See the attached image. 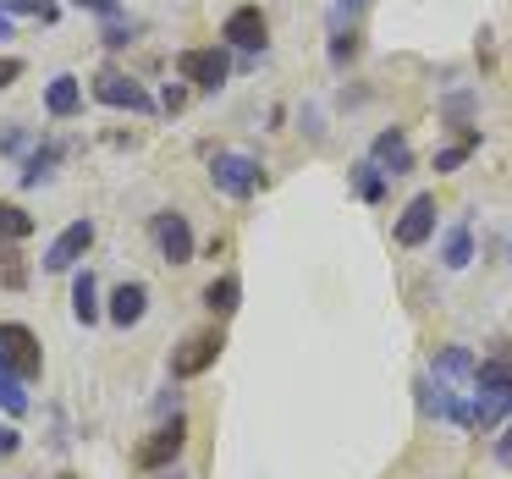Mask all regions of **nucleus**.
Returning a JSON list of instances; mask_svg holds the SVG:
<instances>
[{
  "instance_id": "nucleus-1",
  "label": "nucleus",
  "mask_w": 512,
  "mask_h": 479,
  "mask_svg": "<svg viewBox=\"0 0 512 479\" xmlns=\"http://www.w3.org/2000/svg\"><path fill=\"white\" fill-rule=\"evenodd\" d=\"M474 430H496L501 419H512V347L501 342V353L479 358L474 375Z\"/></svg>"
},
{
  "instance_id": "nucleus-2",
  "label": "nucleus",
  "mask_w": 512,
  "mask_h": 479,
  "mask_svg": "<svg viewBox=\"0 0 512 479\" xmlns=\"http://www.w3.org/2000/svg\"><path fill=\"white\" fill-rule=\"evenodd\" d=\"M210 182L226 193V199H254V193L265 188V166H259L254 155H237V149H215Z\"/></svg>"
},
{
  "instance_id": "nucleus-3",
  "label": "nucleus",
  "mask_w": 512,
  "mask_h": 479,
  "mask_svg": "<svg viewBox=\"0 0 512 479\" xmlns=\"http://www.w3.org/2000/svg\"><path fill=\"white\" fill-rule=\"evenodd\" d=\"M0 364L12 369L17 380H39V375H45V353H39V336L28 331L23 320H6V325H0Z\"/></svg>"
},
{
  "instance_id": "nucleus-4",
  "label": "nucleus",
  "mask_w": 512,
  "mask_h": 479,
  "mask_svg": "<svg viewBox=\"0 0 512 479\" xmlns=\"http://www.w3.org/2000/svg\"><path fill=\"white\" fill-rule=\"evenodd\" d=\"M177 78L193 83V89H204V94H215V89H226V78H232V56L215 50V45L182 50V56H177Z\"/></svg>"
},
{
  "instance_id": "nucleus-5",
  "label": "nucleus",
  "mask_w": 512,
  "mask_h": 479,
  "mask_svg": "<svg viewBox=\"0 0 512 479\" xmlns=\"http://www.w3.org/2000/svg\"><path fill=\"white\" fill-rule=\"evenodd\" d=\"M182 446H188V419L182 413H171V424H160L149 441H138V468H149V474H160V468H171L182 457Z\"/></svg>"
},
{
  "instance_id": "nucleus-6",
  "label": "nucleus",
  "mask_w": 512,
  "mask_h": 479,
  "mask_svg": "<svg viewBox=\"0 0 512 479\" xmlns=\"http://www.w3.org/2000/svg\"><path fill=\"white\" fill-rule=\"evenodd\" d=\"M149 237H155V248H160L166 265H193V226H188V215H177V210L149 215Z\"/></svg>"
},
{
  "instance_id": "nucleus-7",
  "label": "nucleus",
  "mask_w": 512,
  "mask_h": 479,
  "mask_svg": "<svg viewBox=\"0 0 512 479\" xmlns=\"http://www.w3.org/2000/svg\"><path fill=\"white\" fill-rule=\"evenodd\" d=\"M221 347H226V336H221V331H199V336H188V342H182L177 353H171V375H177V380H193V375H204V369H215Z\"/></svg>"
},
{
  "instance_id": "nucleus-8",
  "label": "nucleus",
  "mask_w": 512,
  "mask_h": 479,
  "mask_svg": "<svg viewBox=\"0 0 512 479\" xmlns=\"http://www.w3.org/2000/svg\"><path fill=\"white\" fill-rule=\"evenodd\" d=\"M221 39L232 50H265V39H270L265 12H259V6H237V12L221 23Z\"/></svg>"
},
{
  "instance_id": "nucleus-9",
  "label": "nucleus",
  "mask_w": 512,
  "mask_h": 479,
  "mask_svg": "<svg viewBox=\"0 0 512 479\" xmlns=\"http://www.w3.org/2000/svg\"><path fill=\"white\" fill-rule=\"evenodd\" d=\"M94 100L100 105H116V111H155V100H149L144 89H138L133 78H122V72H100V78H94Z\"/></svg>"
},
{
  "instance_id": "nucleus-10",
  "label": "nucleus",
  "mask_w": 512,
  "mask_h": 479,
  "mask_svg": "<svg viewBox=\"0 0 512 479\" xmlns=\"http://www.w3.org/2000/svg\"><path fill=\"white\" fill-rule=\"evenodd\" d=\"M89 248H94V221H72L67 232L45 248V270H56V276H61V270H72Z\"/></svg>"
},
{
  "instance_id": "nucleus-11",
  "label": "nucleus",
  "mask_w": 512,
  "mask_h": 479,
  "mask_svg": "<svg viewBox=\"0 0 512 479\" xmlns=\"http://www.w3.org/2000/svg\"><path fill=\"white\" fill-rule=\"evenodd\" d=\"M430 232H435V193H419V199H408V210L397 215V243L419 248V243H430Z\"/></svg>"
},
{
  "instance_id": "nucleus-12",
  "label": "nucleus",
  "mask_w": 512,
  "mask_h": 479,
  "mask_svg": "<svg viewBox=\"0 0 512 479\" xmlns=\"http://www.w3.org/2000/svg\"><path fill=\"white\" fill-rule=\"evenodd\" d=\"M369 160H375L386 177H408V171H413V149H408V138H402V127H386V133L369 144Z\"/></svg>"
},
{
  "instance_id": "nucleus-13",
  "label": "nucleus",
  "mask_w": 512,
  "mask_h": 479,
  "mask_svg": "<svg viewBox=\"0 0 512 479\" xmlns=\"http://www.w3.org/2000/svg\"><path fill=\"white\" fill-rule=\"evenodd\" d=\"M430 375L435 380H446V386H452V380H463V386H474V375H479V358L468 353V347H435V358H430Z\"/></svg>"
},
{
  "instance_id": "nucleus-14",
  "label": "nucleus",
  "mask_w": 512,
  "mask_h": 479,
  "mask_svg": "<svg viewBox=\"0 0 512 479\" xmlns=\"http://www.w3.org/2000/svg\"><path fill=\"white\" fill-rule=\"evenodd\" d=\"M105 314H111L122 331H133V325L149 314V287H144V281H122V287L111 292V309H105Z\"/></svg>"
},
{
  "instance_id": "nucleus-15",
  "label": "nucleus",
  "mask_w": 512,
  "mask_h": 479,
  "mask_svg": "<svg viewBox=\"0 0 512 479\" xmlns=\"http://www.w3.org/2000/svg\"><path fill=\"white\" fill-rule=\"evenodd\" d=\"M45 111L56 116V122H67V116L83 111V83L72 78V72H61V78L45 83Z\"/></svg>"
},
{
  "instance_id": "nucleus-16",
  "label": "nucleus",
  "mask_w": 512,
  "mask_h": 479,
  "mask_svg": "<svg viewBox=\"0 0 512 479\" xmlns=\"http://www.w3.org/2000/svg\"><path fill=\"white\" fill-rule=\"evenodd\" d=\"M237 303H243V281H237V276H215L210 287H204V309L221 314V320H226V314H237Z\"/></svg>"
},
{
  "instance_id": "nucleus-17",
  "label": "nucleus",
  "mask_w": 512,
  "mask_h": 479,
  "mask_svg": "<svg viewBox=\"0 0 512 479\" xmlns=\"http://www.w3.org/2000/svg\"><path fill=\"white\" fill-rule=\"evenodd\" d=\"M23 237H34V215L23 204L0 199V243H23Z\"/></svg>"
},
{
  "instance_id": "nucleus-18",
  "label": "nucleus",
  "mask_w": 512,
  "mask_h": 479,
  "mask_svg": "<svg viewBox=\"0 0 512 479\" xmlns=\"http://www.w3.org/2000/svg\"><path fill=\"white\" fill-rule=\"evenodd\" d=\"M72 314H78V325H94V320H100V287H94L89 270L72 281Z\"/></svg>"
},
{
  "instance_id": "nucleus-19",
  "label": "nucleus",
  "mask_w": 512,
  "mask_h": 479,
  "mask_svg": "<svg viewBox=\"0 0 512 479\" xmlns=\"http://www.w3.org/2000/svg\"><path fill=\"white\" fill-rule=\"evenodd\" d=\"M468 259H474V232H468V226H452L446 243H441V265L446 270H463Z\"/></svg>"
},
{
  "instance_id": "nucleus-20",
  "label": "nucleus",
  "mask_w": 512,
  "mask_h": 479,
  "mask_svg": "<svg viewBox=\"0 0 512 479\" xmlns=\"http://www.w3.org/2000/svg\"><path fill=\"white\" fill-rule=\"evenodd\" d=\"M0 287H6V292H23L28 287V259L17 254L12 243H0Z\"/></svg>"
},
{
  "instance_id": "nucleus-21",
  "label": "nucleus",
  "mask_w": 512,
  "mask_h": 479,
  "mask_svg": "<svg viewBox=\"0 0 512 479\" xmlns=\"http://www.w3.org/2000/svg\"><path fill=\"white\" fill-rule=\"evenodd\" d=\"M386 182H391V177L375 166V160H358V166H353V188H358V199H369V204H375L380 193H386Z\"/></svg>"
},
{
  "instance_id": "nucleus-22",
  "label": "nucleus",
  "mask_w": 512,
  "mask_h": 479,
  "mask_svg": "<svg viewBox=\"0 0 512 479\" xmlns=\"http://www.w3.org/2000/svg\"><path fill=\"white\" fill-rule=\"evenodd\" d=\"M0 408L12 413V419H23V413H28V391H23V380H17L6 364H0Z\"/></svg>"
},
{
  "instance_id": "nucleus-23",
  "label": "nucleus",
  "mask_w": 512,
  "mask_h": 479,
  "mask_svg": "<svg viewBox=\"0 0 512 479\" xmlns=\"http://www.w3.org/2000/svg\"><path fill=\"white\" fill-rule=\"evenodd\" d=\"M56 160H61V144H45V149H34V155H28V166H23V182H28V188H34V182H45Z\"/></svg>"
},
{
  "instance_id": "nucleus-24",
  "label": "nucleus",
  "mask_w": 512,
  "mask_h": 479,
  "mask_svg": "<svg viewBox=\"0 0 512 479\" xmlns=\"http://www.w3.org/2000/svg\"><path fill=\"white\" fill-rule=\"evenodd\" d=\"M6 12L39 17V23H56V0H6Z\"/></svg>"
},
{
  "instance_id": "nucleus-25",
  "label": "nucleus",
  "mask_w": 512,
  "mask_h": 479,
  "mask_svg": "<svg viewBox=\"0 0 512 479\" xmlns=\"http://www.w3.org/2000/svg\"><path fill=\"white\" fill-rule=\"evenodd\" d=\"M353 56H358V34H336V45H331V61H336V67H347Z\"/></svg>"
},
{
  "instance_id": "nucleus-26",
  "label": "nucleus",
  "mask_w": 512,
  "mask_h": 479,
  "mask_svg": "<svg viewBox=\"0 0 512 479\" xmlns=\"http://www.w3.org/2000/svg\"><path fill=\"white\" fill-rule=\"evenodd\" d=\"M446 116H452V122H468V116H474V94H452V100H446Z\"/></svg>"
},
{
  "instance_id": "nucleus-27",
  "label": "nucleus",
  "mask_w": 512,
  "mask_h": 479,
  "mask_svg": "<svg viewBox=\"0 0 512 479\" xmlns=\"http://www.w3.org/2000/svg\"><path fill=\"white\" fill-rule=\"evenodd\" d=\"M127 39H133V23H111V28H105V45H111V50H122Z\"/></svg>"
},
{
  "instance_id": "nucleus-28",
  "label": "nucleus",
  "mask_w": 512,
  "mask_h": 479,
  "mask_svg": "<svg viewBox=\"0 0 512 479\" xmlns=\"http://www.w3.org/2000/svg\"><path fill=\"white\" fill-rule=\"evenodd\" d=\"M78 12H94V17H116V0H72Z\"/></svg>"
},
{
  "instance_id": "nucleus-29",
  "label": "nucleus",
  "mask_w": 512,
  "mask_h": 479,
  "mask_svg": "<svg viewBox=\"0 0 512 479\" xmlns=\"http://www.w3.org/2000/svg\"><path fill=\"white\" fill-rule=\"evenodd\" d=\"M23 78V61L17 56H0V89H6V83H17Z\"/></svg>"
},
{
  "instance_id": "nucleus-30",
  "label": "nucleus",
  "mask_w": 512,
  "mask_h": 479,
  "mask_svg": "<svg viewBox=\"0 0 512 479\" xmlns=\"http://www.w3.org/2000/svg\"><path fill=\"white\" fill-rule=\"evenodd\" d=\"M496 463H501V468H512V419H507V435L496 441Z\"/></svg>"
},
{
  "instance_id": "nucleus-31",
  "label": "nucleus",
  "mask_w": 512,
  "mask_h": 479,
  "mask_svg": "<svg viewBox=\"0 0 512 479\" xmlns=\"http://www.w3.org/2000/svg\"><path fill=\"white\" fill-rule=\"evenodd\" d=\"M160 105H166V111H182V105H188V89H182V83H171L166 100H160Z\"/></svg>"
},
{
  "instance_id": "nucleus-32",
  "label": "nucleus",
  "mask_w": 512,
  "mask_h": 479,
  "mask_svg": "<svg viewBox=\"0 0 512 479\" xmlns=\"http://www.w3.org/2000/svg\"><path fill=\"white\" fill-rule=\"evenodd\" d=\"M17 446H23V435H17V430H0V457H12Z\"/></svg>"
},
{
  "instance_id": "nucleus-33",
  "label": "nucleus",
  "mask_w": 512,
  "mask_h": 479,
  "mask_svg": "<svg viewBox=\"0 0 512 479\" xmlns=\"http://www.w3.org/2000/svg\"><path fill=\"white\" fill-rule=\"evenodd\" d=\"M0 39H12V17L0 12Z\"/></svg>"
},
{
  "instance_id": "nucleus-34",
  "label": "nucleus",
  "mask_w": 512,
  "mask_h": 479,
  "mask_svg": "<svg viewBox=\"0 0 512 479\" xmlns=\"http://www.w3.org/2000/svg\"><path fill=\"white\" fill-rule=\"evenodd\" d=\"M358 6H364V0H342V12H358Z\"/></svg>"
},
{
  "instance_id": "nucleus-35",
  "label": "nucleus",
  "mask_w": 512,
  "mask_h": 479,
  "mask_svg": "<svg viewBox=\"0 0 512 479\" xmlns=\"http://www.w3.org/2000/svg\"><path fill=\"white\" fill-rule=\"evenodd\" d=\"M166 479H182V474H166Z\"/></svg>"
},
{
  "instance_id": "nucleus-36",
  "label": "nucleus",
  "mask_w": 512,
  "mask_h": 479,
  "mask_svg": "<svg viewBox=\"0 0 512 479\" xmlns=\"http://www.w3.org/2000/svg\"><path fill=\"white\" fill-rule=\"evenodd\" d=\"M61 479H72V474H61Z\"/></svg>"
}]
</instances>
